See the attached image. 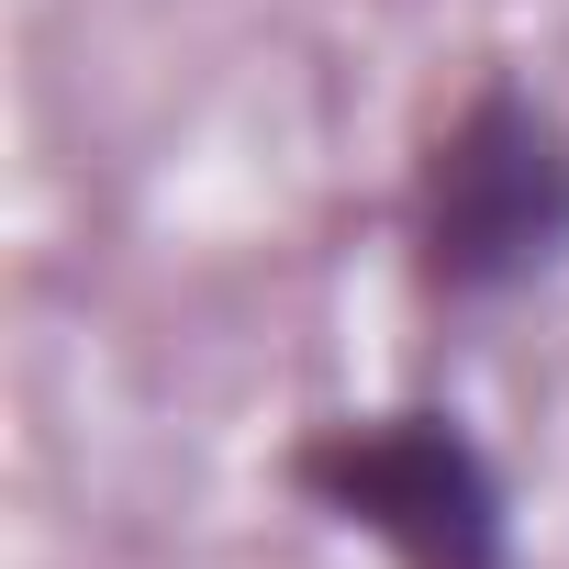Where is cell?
Wrapping results in <instances>:
<instances>
[{"mask_svg":"<svg viewBox=\"0 0 569 569\" xmlns=\"http://www.w3.org/2000/svg\"><path fill=\"white\" fill-rule=\"evenodd\" d=\"M558 268H569V123L525 79H480L413 168V279L469 313Z\"/></svg>","mask_w":569,"mask_h":569,"instance_id":"obj_1","label":"cell"},{"mask_svg":"<svg viewBox=\"0 0 569 569\" xmlns=\"http://www.w3.org/2000/svg\"><path fill=\"white\" fill-rule=\"evenodd\" d=\"M291 491L369 536L391 569H513V491L447 402L313 425L291 447Z\"/></svg>","mask_w":569,"mask_h":569,"instance_id":"obj_2","label":"cell"}]
</instances>
